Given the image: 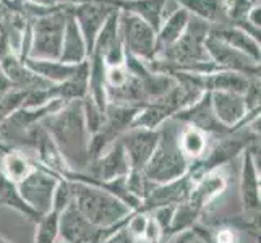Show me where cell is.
I'll use <instances>...</instances> for the list:
<instances>
[{
	"mask_svg": "<svg viewBox=\"0 0 261 243\" xmlns=\"http://www.w3.org/2000/svg\"><path fill=\"white\" fill-rule=\"evenodd\" d=\"M42 125L57 145L71 172H85L89 164V133L85 123L82 99L65 102L62 109L47 117Z\"/></svg>",
	"mask_w": 261,
	"mask_h": 243,
	"instance_id": "cell-1",
	"label": "cell"
},
{
	"mask_svg": "<svg viewBox=\"0 0 261 243\" xmlns=\"http://www.w3.org/2000/svg\"><path fill=\"white\" fill-rule=\"evenodd\" d=\"M70 183L73 193L71 204L91 226L106 230L127 224L132 209L119 198L85 182L70 180Z\"/></svg>",
	"mask_w": 261,
	"mask_h": 243,
	"instance_id": "cell-2",
	"label": "cell"
},
{
	"mask_svg": "<svg viewBox=\"0 0 261 243\" xmlns=\"http://www.w3.org/2000/svg\"><path fill=\"white\" fill-rule=\"evenodd\" d=\"M180 127H172L170 120L159 128V143L148 166L143 169V177L149 185H164L188 174L192 162L178 148Z\"/></svg>",
	"mask_w": 261,
	"mask_h": 243,
	"instance_id": "cell-3",
	"label": "cell"
},
{
	"mask_svg": "<svg viewBox=\"0 0 261 243\" xmlns=\"http://www.w3.org/2000/svg\"><path fill=\"white\" fill-rule=\"evenodd\" d=\"M70 7L71 4H67L60 8H56L50 13L30 20L31 46H30L28 57L44 59V60H59Z\"/></svg>",
	"mask_w": 261,
	"mask_h": 243,
	"instance_id": "cell-4",
	"label": "cell"
},
{
	"mask_svg": "<svg viewBox=\"0 0 261 243\" xmlns=\"http://www.w3.org/2000/svg\"><path fill=\"white\" fill-rule=\"evenodd\" d=\"M119 28L125 52L141 59L146 64L156 59V31L148 23L138 16L120 10Z\"/></svg>",
	"mask_w": 261,
	"mask_h": 243,
	"instance_id": "cell-5",
	"label": "cell"
},
{
	"mask_svg": "<svg viewBox=\"0 0 261 243\" xmlns=\"http://www.w3.org/2000/svg\"><path fill=\"white\" fill-rule=\"evenodd\" d=\"M240 204L245 214L256 219L261 204V182H259V143L242 152L240 170Z\"/></svg>",
	"mask_w": 261,
	"mask_h": 243,
	"instance_id": "cell-6",
	"label": "cell"
},
{
	"mask_svg": "<svg viewBox=\"0 0 261 243\" xmlns=\"http://www.w3.org/2000/svg\"><path fill=\"white\" fill-rule=\"evenodd\" d=\"M114 10L115 7L106 2V0H71L70 12L85 38L88 57L91 56L96 38L99 31H101L104 21Z\"/></svg>",
	"mask_w": 261,
	"mask_h": 243,
	"instance_id": "cell-7",
	"label": "cell"
},
{
	"mask_svg": "<svg viewBox=\"0 0 261 243\" xmlns=\"http://www.w3.org/2000/svg\"><path fill=\"white\" fill-rule=\"evenodd\" d=\"M210 102L214 117L224 128L239 130L253 120L259 119L258 111H248L242 94L233 93H210Z\"/></svg>",
	"mask_w": 261,
	"mask_h": 243,
	"instance_id": "cell-8",
	"label": "cell"
},
{
	"mask_svg": "<svg viewBox=\"0 0 261 243\" xmlns=\"http://www.w3.org/2000/svg\"><path fill=\"white\" fill-rule=\"evenodd\" d=\"M60 178L46 169L34 167L33 172L18 183V190L24 201L42 218L52 211V198Z\"/></svg>",
	"mask_w": 261,
	"mask_h": 243,
	"instance_id": "cell-9",
	"label": "cell"
},
{
	"mask_svg": "<svg viewBox=\"0 0 261 243\" xmlns=\"http://www.w3.org/2000/svg\"><path fill=\"white\" fill-rule=\"evenodd\" d=\"M206 52L210 60L219 70L236 71L247 78H259V62L250 59L211 34L206 38Z\"/></svg>",
	"mask_w": 261,
	"mask_h": 243,
	"instance_id": "cell-10",
	"label": "cell"
},
{
	"mask_svg": "<svg viewBox=\"0 0 261 243\" xmlns=\"http://www.w3.org/2000/svg\"><path fill=\"white\" fill-rule=\"evenodd\" d=\"M130 162V172H143L159 143V130L132 127L119 138Z\"/></svg>",
	"mask_w": 261,
	"mask_h": 243,
	"instance_id": "cell-11",
	"label": "cell"
},
{
	"mask_svg": "<svg viewBox=\"0 0 261 243\" xmlns=\"http://www.w3.org/2000/svg\"><path fill=\"white\" fill-rule=\"evenodd\" d=\"M227 183L229 180L227 174L224 172V167L204 172L195 178L187 201L192 203L196 209H200L204 214V211L226 192Z\"/></svg>",
	"mask_w": 261,
	"mask_h": 243,
	"instance_id": "cell-12",
	"label": "cell"
},
{
	"mask_svg": "<svg viewBox=\"0 0 261 243\" xmlns=\"http://www.w3.org/2000/svg\"><path fill=\"white\" fill-rule=\"evenodd\" d=\"M130 170L132 169H130L128 157L125 154L120 141L117 140L102 156H99L97 159L89 162L85 172L80 174H85L96 180H115V178L127 177L130 174Z\"/></svg>",
	"mask_w": 261,
	"mask_h": 243,
	"instance_id": "cell-13",
	"label": "cell"
},
{
	"mask_svg": "<svg viewBox=\"0 0 261 243\" xmlns=\"http://www.w3.org/2000/svg\"><path fill=\"white\" fill-rule=\"evenodd\" d=\"M59 240L64 243H101V229L91 226L70 204L59 215Z\"/></svg>",
	"mask_w": 261,
	"mask_h": 243,
	"instance_id": "cell-14",
	"label": "cell"
},
{
	"mask_svg": "<svg viewBox=\"0 0 261 243\" xmlns=\"http://www.w3.org/2000/svg\"><path fill=\"white\" fill-rule=\"evenodd\" d=\"M122 12L132 13L148 23L158 33L164 20V12L169 0H106Z\"/></svg>",
	"mask_w": 261,
	"mask_h": 243,
	"instance_id": "cell-15",
	"label": "cell"
},
{
	"mask_svg": "<svg viewBox=\"0 0 261 243\" xmlns=\"http://www.w3.org/2000/svg\"><path fill=\"white\" fill-rule=\"evenodd\" d=\"M174 2L185 8L190 16L208 23L211 28L229 23L227 0H174Z\"/></svg>",
	"mask_w": 261,
	"mask_h": 243,
	"instance_id": "cell-16",
	"label": "cell"
},
{
	"mask_svg": "<svg viewBox=\"0 0 261 243\" xmlns=\"http://www.w3.org/2000/svg\"><path fill=\"white\" fill-rule=\"evenodd\" d=\"M188 21H190V13L185 8L177 5L174 12H170L167 16H164L159 30L156 33V50L158 56H161L166 49H169L172 44H175L182 34L185 33ZM156 56V57H158Z\"/></svg>",
	"mask_w": 261,
	"mask_h": 243,
	"instance_id": "cell-17",
	"label": "cell"
},
{
	"mask_svg": "<svg viewBox=\"0 0 261 243\" xmlns=\"http://www.w3.org/2000/svg\"><path fill=\"white\" fill-rule=\"evenodd\" d=\"M59 60L68 65H80L88 60V47H86L85 38L78 28L75 18L71 16V12L68 13V18H67Z\"/></svg>",
	"mask_w": 261,
	"mask_h": 243,
	"instance_id": "cell-18",
	"label": "cell"
},
{
	"mask_svg": "<svg viewBox=\"0 0 261 243\" xmlns=\"http://www.w3.org/2000/svg\"><path fill=\"white\" fill-rule=\"evenodd\" d=\"M210 34L221 39L222 42L229 44L230 47L240 50L242 53H245L250 59H253L256 62L261 60L259 42L251 38V36L242 28H239V26H233L230 23L222 24V26H214V28H211Z\"/></svg>",
	"mask_w": 261,
	"mask_h": 243,
	"instance_id": "cell-19",
	"label": "cell"
},
{
	"mask_svg": "<svg viewBox=\"0 0 261 243\" xmlns=\"http://www.w3.org/2000/svg\"><path fill=\"white\" fill-rule=\"evenodd\" d=\"M250 78L229 70H216L213 73L203 75L204 93H233L244 96L248 88Z\"/></svg>",
	"mask_w": 261,
	"mask_h": 243,
	"instance_id": "cell-20",
	"label": "cell"
},
{
	"mask_svg": "<svg viewBox=\"0 0 261 243\" xmlns=\"http://www.w3.org/2000/svg\"><path fill=\"white\" fill-rule=\"evenodd\" d=\"M23 64L28 67L34 75L49 81L50 85H59L70 79L76 73L78 67L82 65H68L60 60H44V59H23Z\"/></svg>",
	"mask_w": 261,
	"mask_h": 243,
	"instance_id": "cell-21",
	"label": "cell"
},
{
	"mask_svg": "<svg viewBox=\"0 0 261 243\" xmlns=\"http://www.w3.org/2000/svg\"><path fill=\"white\" fill-rule=\"evenodd\" d=\"M211 137L208 133L195 128L192 125H185L178 131V148L184 152V156L192 162L201 160L208 149L211 148Z\"/></svg>",
	"mask_w": 261,
	"mask_h": 243,
	"instance_id": "cell-22",
	"label": "cell"
},
{
	"mask_svg": "<svg viewBox=\"0 0 261 243\" xmlns=\"http://www.w3.org/2000/svg\"><path fill=\"white\" fill-rule=\"evenodd\" d=\"M0 160H2V169H0V172L4 174V177H7L10 182H13L16 185L23 182L36 167L34 159L20 149H10L0 157Z\"/></svg>",
	"mask_w": 261,
	"mask_h": 243,
	"instance_id": "cell-23",
	"label": "cell"
},
{
	"mask_svg": "<svg viewBox=\"0 0 261 243\" xmlns=\"http://www.w3.org/2000/svg\"><path fill=\"white\" fill-rule=\"evenodd\" d=\"M0 206L16 211L18 214H21L23 218L30 219L34 224L41 219V215L24 201V198L21 196L20 190H18V185L4 177L2 172H0Z\"/></svg>",
	"mask_w": 261,
	"mask_h": 243,
	"instance_id": "cell-24",
	"label": "cell"
},
{
	"mask_svg": "<svg viewBox=\"0 0 261 243\" xmlns=\"http://www.w3.org/2000/svg\"><path fill=\"white\" fill-rule=\"evenodd\" d=\"M59 215L57 212H47L36 222V232L33 243H57L59 241Z\"/></svg>",
	"mask_w": 261,
	"mask_h": 243,
	"instance_id": "cell-25",
	"label": "cell"
},
{
	"mask_svg": "<svg viewBox=\"0 0 261 243\" xmlns=\"http://www.w3.org/2000/svg\"><path fill=\"white\" fill-rule=\"evenodd\" d=\"M82 105H83L86 130L89 133V137H91V134H94L101 130L104 119H106V111H102L101 107H97L96 102L89 96L82 99Z\"/></svg>",
	"mask_w": 261,
	"mask_h": 243,
	"instance_id": "cell-26",
	"label": "cell"
},
{
	"mask_svg": "<svg viewBox=\"0 0 261 243\" xmlns=\"http://www.w3.org/2000/svg\"><path fill=\"white\" fill-rule=\"evenodd\" d=\"M73 201V193H71V183L67 178H60L59 183L56 186V192H54L52 198V211L62 214L68 206Z\"/></svg>",
	"mask_w": 261,
	"mask_h": 243,
	"instance_id": "cell-27",
	"label": "cell"
},
{
	"mask_svg": "<svg viewBox=\"0 0 261 243\" xmlns=\"http://www.w3.org/2000/svg\"><path fill=\"white\" fill-rule=\"evenodd\" d=\"M172 243H206V240L198 233L193 227L182 233H177L172 238H169Z\"/></svg>",
	"mask_w": 261,
	"mask_h": 243,
	"instance_id": "cell-28",
	"label": "cell"
},
{
	"mask_svg": "<svg viewBox=\"0 0 261 243\" xmlns=\"http://www.w3.org/2000/svg\"><path fill=\"white\" fill-rule=\"evenodd\" d=\"M23 2L31 4V5L39 7V8H57L62 5L71 4V0H23Z\"/></svg>",
	"mask_w": 261,
	"mask_h": 243,
	"instance_id": "cell-29",
	"label": "cell"
},
{
	"mask_svg": "<svg viewBox=\"0 0 261 243\" xmlns=\"http://www.w3.org/2000/svg\"><path fill=\"white\" fill-rule=\"evenodd\" d=\"M259 13H261V5L256 4V5H253V7H251L250 10H248L245 21H247L248 24L253 26V28H258V30H259V26H261V23H259Z\"/></svg>",
	"mask_w": 261,
	"mask_h": 243,
	"instance_id": "cell-30",
	"label": "cell"
},
{
	"mask_svg": "<svg viewBox=\"0 0 261 243\" xmlns=\"http://www.w3.org/2000/svg\"><path fill=\"white\" fill-rule=\"evenodd\" d=\"M12 2H13V0H0V4L5 5L7 8H10V10H12Z\"/></svg>",
	"mask_w": 261,
	"mask_h": 243,
	"instance_id": "cell-31",
	"label": "cell"
},
{
	"mask_svg": "<svg viewBox=\"0 0 261 243\" xmlns=\"http://www.w3.org/2000/svg\"><path fill=\"white\" fill-rule=\"evenodd\" d=\"M0 243H13L12 240H8L5 235H2V233H0Z\"/></svg>",
	"mask_w": 261,
	"mask_h": 243,
	"instance_id": "cell-32",
	"label": "cell"
},
{
	"mask_svg": "<svg viewBox=\"0 0 261 243\" xmlns=\"http://www.w3.org/2000/svg\"><path fill=\"white\" fill-rule=\"evenodd\" d=\"M261 0H251V4H259Z\"/></svg>",
	"mask_w": 261,
	"mask_h": 243,
	"instance_id": "cell-33",
	"label": "cell"
}]
</instances>
